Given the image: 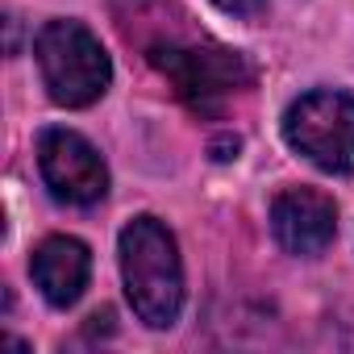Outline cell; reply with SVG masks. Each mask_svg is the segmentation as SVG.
I'll list each match as a JSON object with an SVG mask.
<instances>
[{
    "mask_svg": "<svg viewBox=\"0 0 354 354\" xmlns=\"http://www.w3.org/2000/svg\"><path fill=\"white\" fill-rule=\"evenodd\" d=\"M34 59L55 104L88 109L113 84V59L84 21H46L34 38Z\"/></svg>",
    "mask_w": 354,
    "mask_h": 354,
    "instance_id": "obj_2",
    "label": "cell"
},
{
    "mask_svg": "<svg viewBox=\"0 0 354 354\" xmlns=\"http://www.w3.org/2000/svg\"><path fill=\"white\" fill-rule=\"evenodd\" d=\"M38 167L50 196L71 209H92L109 196V167L100 150L75 129H46L38 138Z\"/></svg>",
    "mask_w": 354,
    "mask_h": 354,
    "instance_id": "obj_5",
    "label": "cell"
},
{
    "mask_svg": "<svg viewBox=\"0 0 354 354\" xmlns=\"http://www.w3.org/2000/svg\"><path fill=\"white\" fill-rule=\"evenodd\" d=\"M117 259H121L125 296L138 321H146L150 329L175 325V317L184 308V263H180L175 234L158 217H133L121 230Z\"/></svg>",
    "mask_w": 354,
    "mask_h": 354,
    "instance_id": "obj_1",
    "label": "cell"
},
{
    "mask_svg": "<svg viewBox=\"0 0 354 354\" xmlns=\"http://www.w3.org/2000/svg\"><path fill=\"white\" fill-rule=\"evenodd\" d=\"M213 5L221 9V13H230V17H263V9H267V0H213Z\"/></svg>",
    "mask_w": 354,
    "mask_h": 354,
    "instance_id": "obj_8",
    "label": "cell"
},
{
    "mask_svg": "<svg viewBox=\"0 0 354 354\" xmlns=\"http://www.w3.org/2000/svg\"><path fill=\"white\" fill-rule=\"evenodd\" d=\"M271 234L296 259H317L337 238V205L317 188H288L271 201Z\"/></svg>",
    "mask_w": 354,
    "mask_h": 354,
    "instance_id": "obj_6",
    "label": "cell"
},
{
    "mask_svg": "<svg viewBox=\"0 0 354 354\" xmlns=\"http://www.w3.org/2000/svg\"><path fill=\"white\" fill-rule=\"evenodd\" d=\"M288 146L329 175L354 171V96L342 88H313L283 113Z\"/></svg>",
    "mask_w": 354,
    "mask_h": 354,
    "instance_id": "obj_4",
    "label": "cell"
},
{
    "mask_svg": "<svg viewBox=\"0 0 354 354\" xmlns=\"http://www.w3.org/2000/svg\"><path fill=\"white\" fill-rule=\"evenodd\" d=\"M30 275H34V283H38L46 304L71 308L84 296L88 279H92V250L80 238L55 234V238L38 242V250L30 259Z\"/></svg>",
    "mask_w": 354,
    "mask_h": 354,
    "instance_id": "obj_7",
    "label": "cell"
},
{
    "mask_svg": "<svg viewBox=\"0 0 354 354\" xmlns=\"http://www.w3.org/2000/svg\"><path fill=\"white\" fill-rule=\"evenodd\" d=\"M150 63L171 80V88L180 92V100L196 113H221V104L234 92H246L254 84V67L242 50L213 46V42H167L150 50Z\"/></svg>",
    "mask_w": 354,
    "mask_h": 354,
    "instance_id": "obj_3",
    "label": "cell"
}]
</instances>
